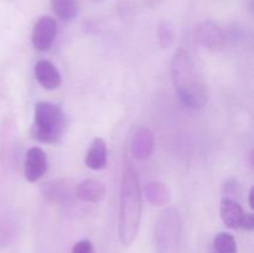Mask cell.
Listing matches in <instances>:
<instances>
[{
  "mask_svg": "<svg viewBox=\"0 0 254 253\" xmlns=\"http://www.w3.org/2000/svg\"><path fill=\"white\" fill-rule=\"evenodd\" d=\"M173 86L184 106L202 109L208 102V87L192 55L188 50H179L170 62Z\"/></svg>",
  "mask_w": 254,
  "mask_h": 253,
  "instance_id": "obj_1",
  "label": "cell"
},
{
  "mask_svg": "<svg viewBox=\"0 0 254 253\" xmlns=\"http://www.w3.org/2000/svg\"><path fill=\"white\" fill-rule=\"evenodd\" d=\"M141 189L138 173L133 165L127 163L121 180L119 201V241L124 247H130L138 236L141 221Z\"/></svg>",
  "mask_w": 254,
  "mask_h": 253,
  "instance_id": "obj_2",
  "label": "cell"
},
{
  "mask_svg": "<svg viewBox=\"0 0 254 253\" xmlns=\"http://www.w3.org/2000/svg\"><path fill=\"white\" fill-rule=\"evenodd\" d=\"M67 117L62 108L51 102H39L35 106L32 138L44 144H56L64 138Z\"/></svg>",
  "mask_w": 254,
  "mask_h": 253,
  "instance_id": "obj_3",
  "label": "cell"
},
{
  "mask_svg": "<svg viewBox=\"0 0 254 253\" xmlns=\"http://www.w3.org/2000/svg\"><path fill=\"white\" fill-rule=\"evenodd\" d=\"M158 253H176L181 237V217L175 207H166L159 215L154 230Z\"/></svg>",
  "mask_w": 254,
  "mask_h": 253,
  "instance_id": "obj_4",
  "label": "cell"
},
{
  "mask_svg": "<svg viewBox=\"0 0 254 253\" xmlns=\"http://www.w3.org/2000/svg\"><path fill=\"white\" fill-rule=\"evenodd\" d=\"M41 192L47 200L59 205H72L76 201V184L71 179H57L45 183Z\"/></svg>",
  "mask_w": 254,
  "mask_h": 253,
  "instance_id": "obj_5",
  "label": "cell"
},
{
  "mask_svg": "<svg viewBox=\"0 0 254 253\" xmlns=\"http://www.w3.org/2000/svg\"><path fill=\"white\" fill-rule=\"evenodd\" d=\"M57 36V22L51 16H42L35 24L31 32L32 46L39 51H46Z\"/></svg>",
  "mask_w": 254,
  "mask_h": 253,
  "instance_id": "obj_6",
  "label": "cell"
},
{
  "mask_svg": "<svg viewBox=\"0 0 254 253\" xmlns=\"http://www.w3.org/2000/svg\"><path fill=\"white\" fill-rule=\"evenodd\" d=\"M196 39L210 51H218L226 44V34L223 30L220 25L210 20L198 25L196 29Z\"/></svg>",
  "mask_w": 254,
  "mask_h": 253,
  "instance_id": "obj_7",
  "label": "cell"
},
{
  "mask_svg": "<svg viewBox=\"0 0 254 253\" xmlns=\"http://www.w3.org/2000/svg\"><path fill=\"white\" fill-rule=\"evenodd\" d=\"M49 166L47 155L39 146H32L27 150L24 164V175L29 183H36L45 175Z\"/></svg>",
  "mask_w": 254,
  "mask_h": 253,
  "instance_id": "obj_8",
  "label": "cell"
},
{
  "mask_svg": "<svg viewBox=\"0 0 254 253\" xmlns=\"http://www.w3.org/2000/svg\"><path fill=\"white\" fill-rule=\"evenodd\" d=\"M155 149V135L146 126H139L130 138V151L139 160L150 158Z\"/></svg>",
  "mask_w": 254,
  "mask_h": 253,
  "instance_id": "obj_9",
  "label": "cell"
},
{
  "mask_svg": "<svg viewBox=\"0 0 254 253\" xmlns=\"http://www.w3.org/2000/svg\"><path fill=\"white\" fill-rule=\"evenodd\" d=\"M34 73L35 78L39 82L40 86H42L47 91H54L61 86V73L56 68V66L47 60H40L36 62Z\"/></svg>",
  "mask_w": 254,
  "mask_h": 253,
  "instance_id": "obj_10",
  "label": "cell"
},
{
  "mask_svg": "<svg viewBox=\"0 0 254 253\" xmlns=\"http://www.w3.org/2000/svg\"><path fill=\"white\" fill-rule=\"evenodd\" d=\"M106 186L96 179H86L76 185V197L84 202H101L106 196Z\"/></svg>",
  "mask_w": 254,
  "mask_h": 253,
  "instance_id": "obj_11",
  "label": "cell"
},
{
  "mask_svg": "<svg viewBox=\"0 0 254 253\" xmlns=\"http://www.w3.org/2000/svg\"><path fill=\"white\" fill-rule=\"evenodd\" d=\"M108 163V149L106 141L97 136L92 140L84 158V164L91 170H102Z\"/></svg>",
  "mask_w": 254,
  "mask_h": 253,
  "instance_id": "obj_12",
  "label": "cell"
},
{
  "mask_svg": "<svg viewBox=\"0 0 254 253\" xmlns=\"http://www.w3.org/2000/svg\"><path fill=\"white\" fill-rule=\"evenodd\" d=\"M220 213L225 226H227L228 228H232V230L240 228L242 226L243 218L246 215L242 206L237 201L227 197H223L221 201Z\"/></svg>",
  "mask_w": 254,
  "mask_h": 253,
  "instance_id": "obj_13",
  "label": "cell"
},
{
  "mask_svg": "<svg viewBox=\"0 0 254 253\" xmlns=\"http://www.w3.org/2000/svg\"><path fill=\"white\" fill-rule=\"evenodd\" d=\"M149 202L158 207H166L170 203L171 193L168 186L160 181H149L144 188Z\"/></svg>",
  "mask_w": 254,
  "mask_h": 253,
  "instance_id": "obj_14",
  "label": "cell"
},
{
  "mask_svg": "<svg viewBox=\"0 0 254 253\" xmlns=\"http://www.w3.org/2000/svg\"><path fill=\"white\" fill-rule=\"evenodd\" d=\"M51 9L57 19L64 22H71L78 15V0H51Z\"/></svg>",
  "mask_w": 254,
  "mask_h": 253,
  "instance_id": "obj_15",
  "label": "cell"
},
{
  "mask_svg": "<svg viewBox=\"0 0 254 253\" xmlns=\"http://www.w3.org/2000/svg\"><path fill=\"white\" fill-rule=\"evenodd\" d=\"M213 253H237L236 238L228 232H220L213 240Z\"/></svg>",
  "mask_w": 254,
  "mask_h": 253,
  "instance_id": "obj_16",
  "label": "cell"
},
{
  "mask_svg": "<svg viewBox=\"0 0 254 253\" xmlns=\"http://www.w3.org/2000/svg\"><path fill=\"white\" fill-rule=\"evenodd\" d=\"M175 29L169 21H161L158 27V39L161 49H169L175 42Z\"/></svg>",
  "mask_w": 254,
  "mask_h": 253,
  "instance_id": "obj_17",
  "label": "cell"
},
{
  "mask_svg": "<svg viewBox=\"0 0 254 253\" xmlns=\"http://www.w3.org/2000/svg\"><path fill=\"white\" fill-rule=\"evenodd\" d=\"M223 192H225V197L232 198L235 196H238L241 193V185L236 179H230L223 185Z\"/></svg>",
  "mask_w": 254,
  "mask_h": 253,
  "instance_id": "obj_18",
  "label": "cell"
},
{
  "mask_svg": "<svg viewBox=\"0 0 254 253\" xmlns=\"http://www.w3.org/2000/svg\"><path fill=\"white\" fill-rule=\"evenodd\" d=\"M71 253H96V251H94V247L91 241L82 240L74 243Z\"/></svg>",
  "mask_w": 254,
  "mask_h": 253,
  "instance_id": "obj_19",
  "label": "cell"
},
{
  "mask_svg": "<svg viewBox=\"0 0 254 253\" xmlns=\"http://www.w3.org/2000/svg\"><path fill=\"white\" fill-rule=\"evenodd\" d=\"M242 228H245L246 231H252L254 228V216L253 213H246L245 218H243Z\"/></svg>",
  "mask_w": 254,
  "mask_h": 253,
  "instance_id": "obj_20",
  "label": "cell"
},
{
  "mask_svg": "<svg viewBox=\"0 0 254 253\" xmlns=\"http://www.w3.org/2000/svg\"><path fill=\"white\" fill-rule=\"evenodd\" d=\"M253 198H254V190H253V188H251L250 192H248V205H250L251 208H254Z\"/></svg>",
  "mask_w": 254,
  "mask_h": 253,
  "instance_id": "obj_21",
  "label": "cell"
},
{
  "mask_svg": "<svg viewBox=\"0 0 254 253\" xmlns=\"http://www.w3.org/2000/svg\"><path fill=\"white\" fill-rule=\"evenodd\" d=\"M92 1H93V2H102V1H104V0H92Z\"/></svg>",
  "mask_w": 254,
  "mask_h": 253,
  "instance_id": "obj_22",
  "label": "cell"
}]
</instances>
